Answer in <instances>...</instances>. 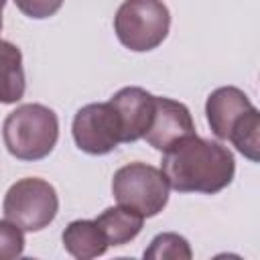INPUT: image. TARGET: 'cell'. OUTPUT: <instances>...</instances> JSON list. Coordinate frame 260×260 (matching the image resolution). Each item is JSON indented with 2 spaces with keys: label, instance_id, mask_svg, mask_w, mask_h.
<instances>
[{
  "label": "cell",
  "instance_id": "obj_3",
  "mask_svg": "<svg viewBox=\"0 0 260 260\" xmlns=\"http://www.w3.org/2000/svg\"><path fill=\"white\" fill-rule=\"evenodd\" d=\"M169 28L171 12L162 0H124L114 16L118 41L134 53L156 49L167 39Z\"/></svg>",
  "mask_w": 260,
  "mask_h": 260
},
{
  "label": "cell",
  "instance_id": "obj_8",
  "mask_svg": "<svg viewBox=\"0 0 260 260\" xmlns=\"http://www.w3.org/2000/svg\"><path fill=\"white\" fill-rule=\"evenodd\" d=\"M254 110L250 98L234 85H223L213 89L205 102V116L211 132L219 140H228L230 134L240 126V122Z\"/></svg>",
  "mask_w": 260,
  "mask_h": 260
},
{
  "label": "cell",
  "instance_id": "obj_18",
  "mask_svg": "<svg viewBox=\"0 0 260 260\" xmlns=\"http://www.w3.org/2000/svg\"><path fill=\"white\" fill-rule=\"evenodd\" d=\"M0 30H2V20H0Z\"/></svg>",
  "mask_w": 260,
  "mask_h": 260
},
{
  "label": "cell",
  "instance_id": "obj_7",
  "mask_svg": "<svg viewBox=\"0 0 260 260\" xmlns=\"http://www.w3.org/2000/svg\"><path fill=\"white\" fill-rule=\"evenodd\" d=\"M193 134H195V122L189 108L183 102L154 95L152 120L142 138L152 148L167 152Z\"/></svg>",
  "mask_w": 260,
  "mask_h": 260
},
{
  "label": "cell",
  "instance_id": "obj_6",
  "mask_svg": "<svg viewBox=\"0 0 260 260\" xmlns=\"http://www.w3.org/2000/svg\"><path fill=\"white\" fill-rule=\"evenodd\" d=\"M71 134L79 150L95 156L108 154L122 142L118 112L110 102L87 104L73 116Z\"/></svg>",
  "mask_w": 260,
  "mask_h": 260
},
{
  "label": "cell",
  "instance_id": "obj_12",
  "mask_svg": "<svg viewBox=\"0 0 260 260\" xmlns=\"http://www.w3.org/2000/svg\"><path fill=\"white\" fill-rule=\"evenodd\" d=\"M26 89L20 49L0 39V104H16Z\"/></svg>",
  "mask_w": 260,
  "mask_h": 260
},
{
  "label": "cell",
  "instance_id": "obj_5",
  "mask_svg": "<svg viewBox=\"0 0 260 260\" xmlns=\"http://www.w3.org/2000/svg\"><path fill=\"white\" fill-rule=\"evenodd\" d=\"M4 217L16 223L22 232L45 230L59 211L55 187L39 177H24L10 185L2 201Z\"/></svg>",
  "mask_w": 260,
  "mask_h": 260
},
{
  "label": "cell",
  "instance_id": "obj_13",
  "mask_svg": "<svg viewBox=\"0 0 260 260\" xmlns=\"http://www.w3.org/2000/svg\"><path fill=\"white\" fill-rule=\"evenodd\" d=\"M228 140L246 158H250L252 162H258V158H260V112L254 108L242 120V124L230 134Z\"/></svg>",
  "mask_w": 260,
  "mask_h": 260
},
{
  "label": "cell",
  "instance_id": "obj_10",
  "mask_svg": "<svg viewBox=\"0 0 260 260\" xmlns=\"http://www.w3.org/2000/svg\"><path fill=\"white\" fill-rule=\"evenodd\" d=\"M63 248L79 260H89L106 254L108 242L95 219H75L63 230Z\"/></svg>",
  "mask_w": 260,
  "mask_h": 260
},
{
  "label": "cell",
  "instance_id": "obj_2",
  "mask_svg": "<svg viewBox=\"0 0 260 260\" xmlns=\"http://www.w3.org/2000/svg\"><path fill=\"white\" fill-rule=\"evenodd\" d=\"M2 138L8 152L18 160H41L57 144V114L43 104H22L6 116Z\"/></svg>",
  "mask_w": 260,
  "mask_h": 260
},
{
  "label": "cell",
  "instance_id": "obj_16",
  "mask_svg": "<svg viewBox=\"0 0 260 260\" xmlns=\"http://www.w3.org/2000/svg\"><path fill=\"white\" fill-rule=\"evenodd\" d=\"M12 2L24 16L43 20V18H49L55 12H59V8L63 6L65 0H12Z\"/></svg>",
  "mask_w": 260,
  "mask_h": 260
},
{
  "label": "cell",
  "instance_id": "obj_14",
  "mask_svg": "<svg viewBox=\"0 0 260 260\" xmlns=\"http://www.w3.org/2000/svg\"><path fill=\"white\" fill-rule=\"evenodd\" d=\"M193 256L189 242L173 232H162L152 238L150 246L144 250V258L148 260H189Z\"/></svg>",
  "mask_w": 260,
  "mask_h": 260
},
{
  "label": "cell",
  "instance_id": "obj_4",
  "mask_svg": "<svg viewBox=\"0 0 260 260\" xmlns=\"http://www.w3.org/2000/svg\"><path fill=\"white\" fill-rule=\"evenodd\" d=\"M169 189L162 171L146 162L124 165L112 179V193L118 205L130 207L142 217H154L167 207Z\"/></svg>",
  "mask_w": 260,
  "mask_h": 260
},
{
  "label": "cell",
  "instance_id": "obj_17",
  "mask_svg": "<svg viewBox=\"0 0 260 260\" xmlns=\"http://www.w3.org/2000/svg\"><path fill=\"white\" fill-rule=\"evenodd\" d=\"M4 6H6V0H0V20H2V10H4Z\"/></svg>",
  "mask_w": 260,
  "mask_h": 260
},
{
  "label": "cell",
  "instance_id": "obj_1",
  "mask_svg": "<svg viewBox=\"0 0 260 260\" xmlns=\"http://www.w3.org/2000/svg\"><path fill=\"white\" fill-rule=\"evenodd\" d=\"M160 171L169 187L179 193L213 195L234 181L236 160L221 142L193 134L165 152Z\"/></svg>",
  "mask_w": 260,
  "mask_h": 260
},
{
  "label": "cell",
  "instance_id": "obj_11",
  "mask_svg": "<svg viewBox=\"0 0 260 260\" xmlns=\"http://www.w3.org/2000/svg\"><path fill=\"white\" fill-rule=\"evenodd\" d=\"M95 223L102 230L108 246H124L140 234L144 217L130 207L116 205V207L104 209L95 217Z\"/></svg>",
  "mask_w": 260,
  "mask_h": 260
},
{
  "label": "cell",
  "instance_id": "obj_9",
  "mask_svg": "<svg viewBox=\"0 0 260 260\" xmlns=\"http://www.w3.org/2000/svg\"><path fill=\"white\" fill-rule=\"evenodd\" d=\"M110 104L118 112L120 126H122V142H136L140 140L152 120L154 112V95L138 85H128L118 89Z\"/></svg>",
  "mask_w": 260,
  "mask_h": 260
},
{
  "label": "cell",
  "instance_id": "obj_15",
  "mask_svg": "<svg viewBox=\"0 0 260 260\" xmlns=\"http://www.w3.org/2000/svg\"><path fill=\"white\" fill-rule=\"evenodd\" d=\"M24 252L22 230L10 219H0V260L20 258Z\"/></svg>",
  "mask_w": 260,
  "mask_h": 260
}]
</instances>
